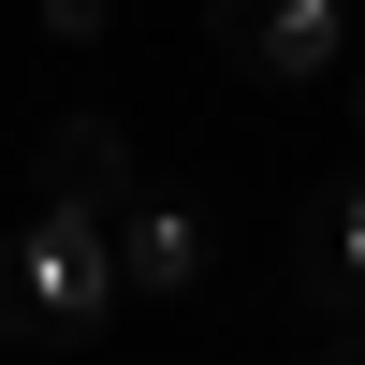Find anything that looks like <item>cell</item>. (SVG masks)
Listing matches in <instances>:
<instances>
[{
  "label": "cell",
  "mask_w": 365,
  "mask_h": 365,
  "mask_svg": "<svg viewBox=\"0 0 365 365\" xmlns=\"http://www.w3.org/2000/svg\"><path fill=\"white\" fill-rule=\"evenodd\" d=\"M292 307H307L336 351H365V161L292 205Z\"/></svg>",
  "instance_id": "7a4b0ae2"
},
{
  "label": "cell",
  "mask_w": 365,
  "mask_h": 365,
  "mask_svg": "<svg viewBox=\"0 0 365 365\" xmlns=\"http://www.w3.org/2000/svg\"><path fill=\"white\" fill-rule=\"evenodd\" d=\"M205 263H220V234H205L190 205H161V190H132V205H117V292L190 307V292H205Z\"/></svg>",
  "instance_id": "5b68a950"
},
{
  "label": "cell",
  "mask_w": 365,
  "mask_h": 365,
  "mask_svg": "<svg viewBox=\"0 0 365 365\" xmlns=\"http://www.w3.org/2000/svg\"><path fill=\"white\" fill-rule=\"evenodd\" d=\"M205 44L249 88H322L351 58V0H205Z\"/></svg>",
  "instance_id": "3957f363"
},
{
  "label": "cell",
  "mask_w": 365,
  "mask_h": 365,
  "mask_svg": "<svg viewBox=\"0 0 365 365\" xmlns=\"http://www.w3.org/2000/svg\"><path fill=\"white\" fill-rule=\"evenodd\" d=\"M117 307V220H88V205H44L29 190V234L0 249V336H88V322Z\"/></svg>",
  "instance_id": "6da1fadb"
},
{
  "label": "cell",
  "mask_w": 365,
  "mask_h": 365,
  "mask_svg": "<svg viewBox=\"0 0 365 365\" xmlns=\"http://www.w3.org/2000/svg\"><path fill=\"white\" fill-rule=\"evenodd\" d=\"M29 190L44 205H88V220H117V205L146 190V161H132V132H117V117H44V146H29Z\"/></svg>",
  "instance_id": "277c9868"
},
{
  "label": "cell",
  "mask_w": 365,
  "mask_h": 365,
  "mask_svg": "<svg viewBox=\"0 0 365 365\" xmlns=\"http://www.w3.org/2000/svg\"><path fill=\"white\" fill-rule=\"evenodd\" d=\"M103 29H117V0H44V44H73V58H88Z\"/></svg>",
  "instance_id": "8992f818"
},
{
  "label": "cell",
  "mask_w": 365,
  "mask_h": 365,
  "mask_svg": "<svg viewBox=\"0 0 365 365\" xmlns=\"http://www.w3.org/2000/svg\"><path fill=\"white\" fill-rule=\"evenodd\" d=\"M351 103H365V73H351Z\"/></svg>",
  "instance_id": "52a82bcc"
}]
</instances>
